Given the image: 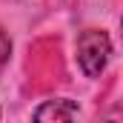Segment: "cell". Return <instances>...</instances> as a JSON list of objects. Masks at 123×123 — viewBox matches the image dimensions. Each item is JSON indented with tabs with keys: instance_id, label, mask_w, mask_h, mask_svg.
Listing matches in <instances>:
<instances>
[{
	"instance_id": "6da1fadb",
	"label": "cell",
	"mask_w": 123,
	"mask_h": 123,
	"mask_svg": "<svg viewBox=\"0 0 123 123\" xmlns=\"http://www.w3.org/2000/svg\"><path fill=\"white\" fill-rule=\"evenodd\" d=\"M109 55H112V43H109L106 31H100V29L80 31V37H77V63H80L83 74L97 77L106 69Z\"/></svg>"
},
{
	"instance_id": "7a4b0ae2",
	"label": "cell",
	"mask_w": 123,
	"mask_h": 123,
	"mask_svg": "<svg viewBox=\"0 0 123 123\" xmlns=\"http://www.w3.org/2000/svg\"><path fill=\"white\" fill-rule=\"evenodd\" d=\"M37 120H72L77 117V106L72 100H49L46 106H40L34 112Z\"/></svg>"
},
{
	"instance_id": "3957f363",
	"label": "cell",
	"mask_w": 123,
	"mask_h": 123,
	"mask_svg": "<svg viewBox=\"0 0 123 123\" xmlns=\"http://www.w3.org/2000/svg\"><path fill=\"white\" fill-rule=\"evenodd\" d=\"M9 55H12V40H9L6 31H0V74H3V69L9 63Z\"/></svg>"
}]
</instances>
